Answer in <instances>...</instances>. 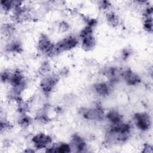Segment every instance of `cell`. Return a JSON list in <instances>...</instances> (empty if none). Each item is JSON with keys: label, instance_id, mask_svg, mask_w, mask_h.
Returning a JSON list of instances; mask_svg holds the SVG:
<instances>
[{"label": "cell", "instance_id": "1", "mask_svg": "<svg viewBox=\"0 0 153 153\" xmlns=\"http://www.w3.org/2000/svg\"><path fill=\"white\" fill-rule=\"evenodd\" d=\"M38 48L39 51L48 56H52L56 54L55 45L45 34H42L40 36L38 42Z\"/></svg>", "mask_w": 153, "mask_h": 153}, {"label": "cell", "instance_id": "2", "mask_svg": "<svg viewBox=\"0 0 153 153\" xmlns=\"http://www.w3.org/2000/svg\"><path fill=\"white\" fill-rule=\"evenodd\" d=\"M78 44V39L74 36H69L63 38L58 41L55 45V50L56 54L58 53H62L66 51L71 50L76 47Z\"/></svg>", "mask_w": 153, "mask_h": 153}, {"label": "cell", "instance_id": "3", "mask_svg": "<svg viewBox=\"0 0 153 153\" xmlns=\"http://www.w3.org/2000/svg\"><path fill=\"white\" fill-rule=\"evenodd\" d=\"M9 82L11 84L12 88L20 93L26 86L25 76L19 69L15 71V72L11 75Z\"/></svg>", "mask_w": 153, "mask_h": 153}, {"label": "cell", "instance_id": "4", "mask_svg": "<svg viewBox=\"0 0 153 153\" xmlns=\"http://www.w3.org/2000/svg\"><path fill=\"white\" fill-rule=\"evenodd\" d=\"M81 115L82 117L90 120H101L105 117L104 111L101 106H96L92 108L81 109Z\"/></svg>", "mask_w": 153, "mask_h": 153}, {"label": "cell", "instance_id": "5", "mask_svg": "<svg viewBox=\"0 0 153 153\" xmlns=\"http://www.w3.org/2000/svg\"><path fill=\"white\" fill-rule=\"evenodd\" d=\"M59 78L57 75H50L45 76L40 83V87L45 94L50 93L58 83Z\"/></svg>", "mask_w": 153, "mask_h": 153}, {"label": "cell", "instance_id": "6", "mask_svg": "<svg viewBox=\"0 0 153 153\" xmlns=\"http://www.w3.org/2000/svg\"><path fill=\"white\" fill-rule=\"evenodd\" d=\"M32 141L36 149H41L47 148L51 143L52 138L48 134L39 133L33 137Z\"/></svg>", "mask_w": 153, "mask_h": 153}, {"label": "cell", "instance_id": "7", "mask_svg": "<svg viewBox=\"0 0 153 153\" xmlns=\"http://www.w3.org/2000/svg\"><path fill=\"white\" fill-rule=\"evenodd\" d=\"M136 125L137 128L142 131L149 129L151 125V120L149 115L145 112L137 113L134 116Z\"/></svg>", "mask_w": 153, "mask_h": 153}, {"label": "cell", "instance_id": "8", "mask_svg": "<svg viewBox=\"0 0 153 153\" xmlns=\"http://www.w3.org/2000/svg\"><path fill=\"white\" fill-rule=\"evenodd\" d=\"M125 82L130 85H135L140 82V78L130 69H127L121 74Z\"/></svg>", "mask_w": 153, "mask_h": 153}, {"label": "cell", "instance_id": "9", "mask_svg": "<svg viewBox=\"0 0 153 153\" xmlns=\"http://www.w3.org/2000/svg\"><path fill=\"white\" fill-rule=\"evenodd\" d=\"M71 148H73L76 152H81L85 150L87 146L84 139L78 134H74L72 136Z\"/></svg>", "mask_w": 153, "mask_h": 153}, {"label": "cell", "instance_id": "10", "mask_svg": "<svg viewBox=\"0 0 153 153\" xmlns=\"http://www.w3.org/2000/svg\"><path fill=\"white\" fill-rule=\"evenodd\" d=\"M81 39L82 47L86 51L91 50L96 45V39L93 33L81 38Z\"/></svg>", "mask_w": 153, "mask_h": 153}, {"label": "cell", "instance_id": "11", "mask_svg": "<svg viewBox=\"0 0 153 153\" xmlns=\"http://www.w3.org/2000/svg\"><path fill=\"white\" fill-rule=\"evenodd\" d=\"M95 91L100 96H107L110 93V86L105 82H99L94 86Z\"/></svg>", "mask_w": 153, "mask_h": 153}, {"label": "cell", "instance_id": "12", "mask_svg": "<svg viewBox=\"0 0 153 153\" xmlns=\"http://www.w3.org/2000/svg\"><path fill=\"white\" fill-rule=\"evenodd\" d=\"M107 119L112 123V124H117L122 122V115L115 110H111L109 111L106 115Z\"/></svg>", "mask_w": 153, "mask_h": 153}, {"label": "cell", "instance_id": "13", "mask_svg": "<svg viewBox=\"0 0 153 153\" xmlns=\"http://www.w3.org/2000/svg\"><path fill=\"white\" fill-rule=\"evenodd\" d=\"M106 19L108 23L112 27H117L120 24V19L117 14L111 11L106 14Z\"/></svg>", "mask_w": 153, "mask_h": 153}, {"label": "cell", "instance_id": "14", "mask_svg": "<svg viewBox=\"0 0 153 153\" xmlns=\"http://www.w3.org/2000/svg\"><path fill=\"white\" fill-rule=\"evenodd\" d=\"M6 50L9 52L19 53L22 51V46L19 41H13L7 45Z\"/></svg>", "mask_w": 153, "mask_h": 153}, {"label": "cell", "instance_id": "15", "mask_svg": "<svg viewBox=\"0 0 153 153\" xmlns=\"http://www.w3.org/2000/svg\"><path fill=\"white\" fill-rule=\"evenodd\" d=\"M31 121V118L29 116L26 114H23L19 119V124L23 127H26L30 124Z\"/></svg>", "mask_w": 153, "mask_h": 153}, {"label": "cell", "instance_id": "16", "mask_svg": "<svg viewBox=\"0 0 153 153\" xmlns=\"http://www.w3.org/2000/svg\"><path fill=\"white\" fill-rule=\"evenodd\" d=\"M143 27L149 33L152 32V17H145L143 21Z\"/></svg>", "mask_w": 153, "mask_h": 153}, {"label": "cell", "instance_id": "17", "mask_svg": "<svg viewBox=\"0 0 153 153\" xmlns=\"http://www.w3.org/2000/svg\"><path fill=\"white\" fill-rule=\"evenodd\" d=\"M17 103H18V105H17L18 111L22 115L26 114V113L28 111V109H29L28 105L25 102H24L22 99L19 101Z\"/></svg>", "mask_w": 153, "mask_h": 153}, {"label": "cell", "instance_id": "18", "mask_svg": "<svg viewBox=\"0 0 153 153\" xmlns=\"http://www.w3.org/2000/svg\"><path fill=\"white\" fill-rule=\"evenodd\" d=\"M50 71V64L47 62H44L39 68V72L42 74H45Z\"/></svg>", "mask_w": 153, "mask_h": 153}, {"label": "cell", "instance_id": "19", "mask_svg": "<svg viewBox=\"0 0 153 153\" xmlns=\"http://www.w3.org/2000/svg\"><path fill=\"white\" fill-rule=\"evenodd\" d=\"M36 119L42 123H47L49 120V118H48V117L44 112H41L39 114H38L36 115Z\"/></svg>", "mask_w": 153, "mask_h": 153}, {"label": "cell", "instance_id": "20", "mask_svg": "<svg viewBox=\"0 0 153 153\" xmlns=\"http://www.w3.org/2000/svg\"><path fill=\"white\" fill-rule=\"evenodd\" d=\"M2 30H4V32L6 35H10L13 33L14 30V27L11 25H5L4 27L2 28Z\"/></svg>", "mask_w": 153, "mask_h": 153}, {"label": "cell", "instance_id": "21", "mask_svg": "<svg viewBox=\"0 0 153 153\" xmlns=\"http://www.w3.org/2000/svg\"><path fill=\"white\" fill-rule=\"evenodd\" d=\"M10 74H9L8 72L7 71H4V72L1 73V79L2 82H6L7 81H9L10 78Z\"/></svg>", "mask_w": 153, "mask_h": 153}, {"label": "cell", "instance_id": "22", "mask_svg": "<svg viewBox=\"0 0 153 153\" xmlns=\"http://www.w3.org/2000/svg\"><path fill=\"white\" fill-rule=\"evenodd\" d=\"M99 5L101 9L106 10L111 6V3L107 1H102L99 2Z\"/></svg>", "mask_w": 153, "mask_h": 153}, {"label": "cell", "instance_id": "23", "mask_svg": "<svg viewBox=\"0 0 153 153\" xmlns=\"http://www.w3.org/2000/svg\"><path fill=\"white\" fill-rule=\"evenodd\" d=\"M10 128H11L10 124H9L8 123H7L6 121H4V122L1 121V131H2L3 130L5 131V130H9Z\"/></svg>", "mask_w": 153, "mask_h": 153}, {"label": "cell", "instance_id": "24", "mask_svg": "<svg viewBox=\"0 0 153 153\" xmlns=\"http://www.w3.org/2000/svg\"><path fill=\"white\" fill-rule=\"evenodd\" d=\"M142 152H152V147L151 145L148 143H145L143 145Z\"/></svg>", "mask_w": 153, "mask_h": 153}, {"label": "cell", "instance_id": "25", "mask_svg": "<svg viewBox=\"0 0 153 153\" xmlns=\"http://www.w3.org/2000/svg\"><path fill=\"white\" fill-rule=\"evenodd\" d=\"M68 28H69V25H68V24L67 23L62 22H61L60 23L59 29L61 30L62 32L66 31L67 30H68Z\"/></svg>", "mask_w": 153, "mask_h": 153}, {"label": "cell", "instance_id": "26", "mask_svg": "<svg viewBox=\"0 0 153 153\" xmlns=\"http://www.w3.org/2000/svg\"><path fill=\"white\" fill-rule=\"evenodd\" d=\"M123 54V58L126 59L128 57V56L130 55V53H129V51L128 50H124Z\"/></svg>", "mask_w": 153, "mask_h": 153}]
</instances>
